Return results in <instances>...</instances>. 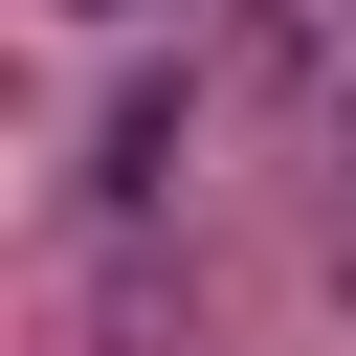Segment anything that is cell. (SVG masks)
Segmentation results:
<instances>
[{
  "mask_svg": "<svg viewBox=\"0 0 356 356\" xmlns=\"http://www.w3.org/2000/svg\"><path fill=\"white\" fill-rule=\"evenodd\" d=\"M89 22H134V0H89Z\"/></svg>",
  "mask_w": 356,
  "mask_h": 356,
  "instance_id": "obj_1",
  "label": "cell"
}]
</instances>
